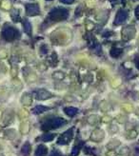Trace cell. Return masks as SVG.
Instances as JSON below:
<instances>
[{
  "mask_svg": "<svg viewBox=\"0 0 139 156\" xmlns=\"http://www.w3.org/2000/svg\"><path fill=\"white\" fill-rule=\"evenodd\" d=\"M135 16L137 19H139V6L136 8V10H135Z\"/></svg>",
  "mask_w": 139,
  "mask_h": 156,
  "instance_id": "cell-21",
  "label": "cell"
},
{
  "mask_svg": "<svg viewBox=\"0 0 139 156\" xmlns=\"http://www.w3.org/2000/svg\"><path fill=\"white\" fill-rule=\"evenodd\" d=\"M48 110H50V108L39 105V106L34 107V110H33V112H34V113H35V114H40V113H42V112H46V111H48Z\"/></svg>",
  "mask_w": 139,
  "mask_h": 156,
  "instance_id": "cell-13",
  "label": "cell"
},
{
  "mask_svg": "<svg viewBox=\"0 0 139 156\" xmlns=\"http://www.w3.org/2000/svg\"><path fill=\"white\" fill-rule=\"evenodd\" d=\"M73 136V129L72 128V129H68L67 131H65L64 133H62V135H61L57 140V144L58 145H67L72 141Z\"/></svg>",
  "mask_w": 139,
  "mask_h": 156,
  "instance_id": "cell-4",
  "label": "cell"
},
{
  "mask_svg": "<svg viewBox=\"0 0 139 156\" xmlns=\"http://www.w3.org/2000/svg\"><path fill=\"white\" fill-rule=\"evenodd\" d=\"M134 63H135V66H136V68L139 69V55L135 56V58H134Z\"/></svg>",
  "mask_w": 139,
  "mask_h": 156,
  "instance_id": "cell-19",
  "label": "cell"
},
{
  "mask_svg": "<svg viewBox=\"0 0 139 156\" xmlns=\"http://www.w3.org/2000/svg\"><path fill=\"white\" fill-rule=\"evenodd\" d=\"M21 152L24 156H29L30 153V145L29 142L25 143L22 147V150H21Z\"/></svg>",
  "mask_w": 139,
  "mask_h": 156,
  "instance_id": "cell-14",
  "label": "cell"
},
{
  "mask_svg": "<svg viewBox=\"0 0 139 156\" xmlns=\"http://www.w3.org/2000/svg\"><path fill=\"white\" fill-rule=\"evenodd\" d=\"M23 29H24V32L28 34V35H32V25L29 22V20L24 19L23 20Z\"/></svg>",
  "mask_w": 139,
  "mask_h": 156,
  "instance_id": "cell-9",
  "label": "cell"
},
{
  "mask_svg": "<svg viewBox=\"0 0 139 156\" xmlns=\"http://www.w3.org/2000/svg\"><path fill=\"white\" fill-rule=\"evenodd\" d=\"M134 1H137V0H134Z\"/></svg>",
  "mask_w": 139,
  "mask_h": 156,
  "instance_id": "cell-24",
  "label": "cell"
},
{
  "mask_svg": "<svg viewBox=\"0 0 139 156\" xmlns=\"http://www.w3.org/2000/svg\"><path fill=\"white\" fill-rule=\"evenodd\" d=\"M11 16H12V19L14 22H18V21H20L19 12H18V10H16V9H13V10L11 12Z\"/></svg>",
  "mask_w": 139,
  "mask_h": 156,
  "instance_id": "cell-16",
  "label": "cell"
},
{
  "mask_svg": "<svg viewBox=\"0 0 139 156\" xmlns=\"http://www.w3.org/2000/svg\"><path fill=\"white\" fill-rule=\"evenodd\" d=\"M55 137V134H53V133H44L40 139L44 142H51L52 141Z\"/></svg>",
  "mask_w": 139,
  "mask_h": 156,
  "instance_id": "cell-15",
  "label": "cell"
},
{
  "mask_svg": "<svg viewBox=\"0 0 139 156\" xmlns=\"http://www.w3.org/2000/svg\"><path fill=\"white\" fill-rule=\"evenodd\" d=\"M66 123V120L63 118H60V117H55V118H52L49 119L47 122H45L42 126V129L44 130H49V129H55L60 128L62 125Z\"/></svg>",
  "mask_w": 139,
  "mask_h": 156,
  "instance_id": "cell-2",
  "label": "cell"
},
{
  "mask_svg": "<svg viewBox=\"0 0 139 156\" xmlns=\"http://www.w3.org/2000/svg\"><path fill=\"white\" fill-rule=\"evenodd\" d=\"M111 2H116V1H119V0H110Z\"/></svg>",
  "mask_w": 139,
  "mask_h": 156,
  "instance_id": "cell-22",
  "label": "cell"
},
{
  "mask_svg": "<svg viewBox=\"0 0 139 156\" xmlns=\"http://www.w3.org/2000/svg\"><path fill=\"white\" fill-rule=\"evenodd\" d=\"M129 17V12L126 11V10H119L117 12V14L116 16H115V19H114V25L115 26H118V25H121L123 24L127 18Z\"/></svg>",
  "mask_w": 139,
  "mask_h": 156,
  "instance_id": "cell-5",
  "label": "cell"
},
{
  "mask_svg": "<svg viewBox=\"0 0 139 156\" xmlns=\"http://www.w3.org/2000/svg\"><path fill=\"white\" fill-rule=\"evenodd\" d=\"M64 112H65V113H66L68 116L73 117V116H74L77 112H78V110H77L76 108H73V107H67V108H64Z\"/></svg>",
  "mask_w": 139,
  "mask_h": 156,
  "instance_id": "cell-11",
  "label": "cell"
},
{
  "mask_svg": "<svg viewBox=\"0 0 139 156\" xmlns=\"http://www.w3.org/2000/svg\"><path fill=\"white\" fill-rule=\"evenodd\" d=\"M80 147H81V145H78V146H75L73 147V150L72 151V156H77L80 151Z\"/></svg>",
  "mask_w": 139,
  "mask_h": 156,
  "instance_id": "cell-17",
  "label": "cell"
},
{
  "mask_svg": "<svg viewBox=\"0 0 139 156\" xmlns=\"http://www.w3.org/2000/svg\"><path fill=\"white\" fill-rule=\"evenodd\" d=\"M26 12H27V14L30 15V16H34V15H37L40 13L39 6L37 4H27Z\"/></svg>",
  "mask_w": 139,
  "mask_h": 156,
  "instance_id": "cell-6",
  "label": "cell"
},
{
  "mask_svg": "<svg viewBox=\"0 0 139 156\" xmlns=\"http://www.w3.org/2000/svg\"><path fill=\"white\" fill-rule=\"evenodd\" d=\"M48 153V149L47 147H45L44 145H39L37 147V149L35 151L34 156H46Z\"/></svg>",
  "mask_w": 139,
  "mask_h": 156,
  "instance_id": "cell-8",
  "label": "cell"
},
{
  "mask_svg": "<svg viewBox=\"0 0 139 156\" xmlns=\"http://www.w3.org/2000/svg\"><path fill=\"white\" fill-rule=\"evenodd\" d=\"M134 28L133 27H128V28H125L124 30H123V36H124L125 39H130L134 35V34H130V32H134Z\"/></svg>",
  "mask_w": 139,
  "mask_h": 156,
  "instance_id": "cell-10",
  "label": "cell"
},
{
  "mask_svg": "<svg viewBox=\"0 0 139 156\" xmlns=\"http://www.w3.org/2000/svg\"><path fill=\"white\" fill-rule=\"evenodd\" d=\"M122 53H123V50L118 48H112L110 51L111 56L113 58H118L120 55H122Z\"/></svg>",
  "mask_w": 139,
  "mask_h": 156,
  "instance_id": "cell-12",
  "label": "cell"
},
{
  "mask_svg": "<svg viewBox=\"0 0 139 156\" xmlns=\"http://www.w3.org/2000/svg\"><path fill=\"white\" fill-rule=\"evenodd\" d=\"M69 16V12L66 9H60V8H56L51 11L49 13V17L52 21H61L65 20Z\"/></svg>",
  "mask_w": 139,
  "mask_h": 156,
  "instance_id": "cell-1",
  "label": "cell"
},
{
  "mask_svg": "<svg viewBox=\"0 0 139 156\" xmlns=\"http://www.w3.org/2000/svg\"><path fill=\"white\" fill-rule=\"evenodd\" d=\"M52 95V93L49 92L48 90H38L35 91V98L37 100H46V99H49L51 98Z\"/></svg>",
  "mask_w": 139,
  "mask_h": 156,
  "instance_id": "cell-7",
  "label": "cell"
},
{
  "mask_svg": "<svg viewBox=\"0 0 139 156\" xmlns=\"http://www.w3.org/2000/svg\"><path fill=\"white\" fill-rule=\"evenodd\" d=\"M51 156H61V153L59 151H55V150H53L52 152V154H51Z\"/></svg>",
  "mask_w": 139,
  "mask_h": 156,
  "instance_id": "cell-20",
  "label": "cell"
},
{
  "mask_svg": "<svg viewBox=\"0 0 139 156\" xmlns=\"http://www.w3.org/2000/svg\"><path fill=\"white\" fill-rule=\"evenodd\" d=\"M48 1H52V0H48Z\"/></svg>",
  "mask_w": 139,
  "mask_h": 156,
  "instance_id": "cell-23",
  "label": "cell"
},
{
  "mask_svg": "<svg viewBox=\"0 0 139 156\" xmlns=\"http://www.w3.org/2000/svg\"><path fill=\"white\" fill-rule=\"evenodd\" d=\"M18 35V32L12 26H5L2 30V36L6 41H12Z\"/></svg>",
  "mask_w": 139,
  "mask_h": 156,
  "instance_id": "cell-3",
  "label": "cell"
},
{
  "mask_svg": "<svg viewBox=\"0 0 139 156\" xmlns=\"http://www.w3.org/2000/svg\"><path fill=\"white\" fill-rule=\"evenodd\" d=\"M73 1H74V0H60V2H61V3L67 4V5H69V4H73Z\"/></svg>",
  "mask_w": 139,
  "mask_h": 156,
  "instance_id": "cell-18",
  "label": "cell"
}]
</instances>
